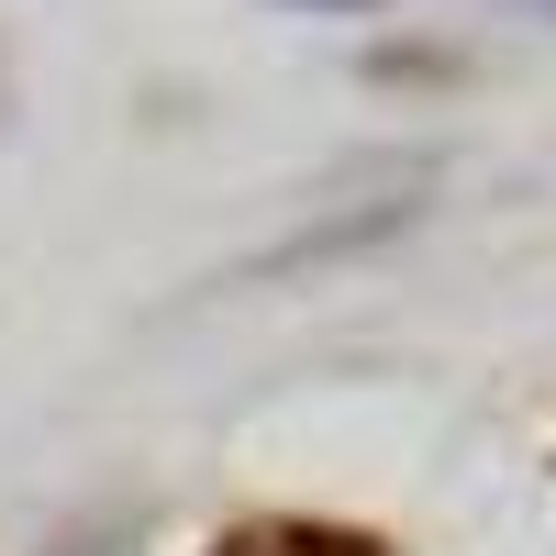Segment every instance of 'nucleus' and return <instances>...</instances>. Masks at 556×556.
Masks as SVG:
<instances>
[{
    "mask_svg": "<svg viewBox=\"0 0 556 556\" xmlns=\"http://www.w3.org/2000/svg\"><path fill=\"white\" fill-rule=\"evenodd\" d=\"M424 223V201H367V212H334V223H301V235H278L235 267V290H256V278H301V267H334V256H367V245H390Z\"/></svg>",
    "mask_w": 556,
    "mask_h": 556,
    "instance_id": "nucleus-1",
    "label": "nucleus"
},
{
    "mask_svg": "<svg viewBox=\"0 0 556 556\" xmlns=\"http://www.w3.org/2000/svg\"><path fill=\"white\" fill-rule=\"evenodd\" d=\"M201 556H401V545L345 513H235Z\"/></svg>",
    "mask_w": 556,
    "mask_h": 556,
    "instance_id": "nucleus-2",
    "label": "nucleus"
},
{
    "mask_svg": "<svg viewBox=\"0 0 556 556\" xmlns=\"http://www.w3.org/2000/svg\"><path fill=\"white\" fill-rule=\"evenodd\" d=\"M278 12H379V0H278Z\"/></svg>",
    "mask_w": 556,
    "mask_h": 556,
    "instance_id": "nucleus-3",
    "label": "nucleus"
}]
</instances>
